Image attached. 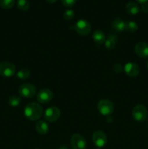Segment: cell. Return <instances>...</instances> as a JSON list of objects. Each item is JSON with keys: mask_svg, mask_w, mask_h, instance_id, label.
Segmentation results:
<instances>
[{"mask_svg": "<svg viewBox=\"0 0 148 149\" xmlns=\"http://www.w3.org/2000/svg\"><path fill=\"white\" fill-rule=\"evenodd\" d=\"M24 114L27 119L31 121L38 120L43 114V109L39 103H29L24 109Z\"/></svg>", "mask_w": 148, "mask_h": 149, "instance_id": "cell-1", "label": "cell"}, {"mask_svg": "<svg viewBox=\"0 0 148 149\" xmlns=\"http://www.w3.org/2000/svg\"><path fill=\"white\" fill-rule=\"evenodd\" d=\"M97 110L102 116H110L114 111V106L110 100L102 99L97 104Z\"/></svg>", "mask_w": 148, "mask_h": 149, "instance_id": "cell-2", "label": "cell"}, {"mask_svg": "<svg viewBox=\"0 0 148 149\" xmlns=\"http://www.w3.org/2000/svg\"><path fill=\"white\" fill-rule=\"evenodd\" d=\"M147 109L143 105H137L132 110V116L138 122H144L147 118Z\"/></svg>", "mask_w": 148, "mask_h": 149, "instance_id": "cell-3", "label": "cell"}, {"mask_svg": "<svg viewBox=\"0 0 148 149\" xmlns=\"http://www.w3.org/2000/svg\"><path fill=\"white\" fill-rule=\"evenodd\" d=\"M19 94L24 98H30L36 94V89L33 84L30 83H25L19 87Z\"/></svg>", "mask_w": 148, "mask_h": 149, "instance_id": "cell-4", "label": "cell"}, {"mask_svg": "<svg viewBox=\"0 0 148 149\" xmlns=\"http://www.w3.org/2000/svg\"><path fill=\"white\" fill-rule=\"evenodd\" d=\"M92 141L97 148H102L107 143V135L102 131H95L92 135Z\"/></svg>", "mask_w": 148, "mask_h": 149, "instance_id": "cell-5", "label": "cell"}, {"mask_svg": "<svg viewBox=\"0 0 148 149\" xmlns=\"http://www.w3.org/2000/svg\"><path fill=\"white\" fill-rule=\"evenodd\" d=\"M16 68L14 64L10 62L0 63V75L4 77H11L15 74Z\"/></svg>", "mask_w": 148, "mask_h": 149, "instance_id": "cell-6", "label": "cell"}, {"mask_svg": "<svg viewBox=\"0 0 148 149\" xmlns=\"http://www.w3.org/2000/svg\"><path fill=\"white\" fill-rule=\"evenodd\" d=\"M61 111L59 108L52 106L46 109V110L44 112V119L47 122H54L57 120L60 117Z\"/></svg>", "mask_w": 148, "mask_h": 149, "instance_id": "cell-7", "label": "cell"}, {"mask_svg": "<svg viewBox=\"0 0 148 149\" xmlns=\"http://www.w3.org/2000/svg\"><path fill=\"white\" fill-rule=\"evenodd\" d=\"M91 26L90 23L86 20H79L75 23V29L78 34L81 36H86L91 31Z\"/></svg>", "mask_w": 148, "mask_h": 149, "instance_id": "cell-8", "label": "cell"}, {"mask_svg": "<svg viewBox=\"0 0 148 149\" xmlns=\"http://www.w3.org/2000/svg\"><path fill=\"white\" fill-rule=\"evenodd\" d=\"M71 145L73 149H85L86 141L80 134H74L71 138Z\"/></svg>", "mask_w": 148, "mask_h": 149, "instance_id": "cell-9", "label": "cell"}, {"mask_svg": "<svg viewBox=\"0 0 148 149\" xmlns=\"http://www.w3.org/2000/svg\"><path fill=\"white\" fill-rule=\"evenodd\" d=\"M52 97H53V93L50 90L42 89L38 93L36 99L40 103H47L52 100Z\"/></svg>", "mask_w": 148, "mask_h": 149, "instance_id": "cell-10", "label": "cell"}, {"mask_svg": "<svg viewBox=\"0 0 148 149\" xmlns=\"http://www.w3.org/2000/svg\"><path fill=\"white\" fill-rule=\"evenodd\" d=\"M125 73L126 74V75H128L130 77H137L139 74L140 72V69H139V67L137 64H136L135 63H131L129 62L125 65L124 68Z\"/></svg>", "mask_w": 148, "mask_h": 149, "instance_id": "cell-11", "label": "cell"}, {"mask_svg": "<svg viewBox=\"0 0 148 149\" xmlns=\"http://www.w3.org/2000/svg\"><path fill=\"white\" fill-rule=\"evenodd\" d=\"M134 52L136 55L142 58L148 57V44L141 42L136 44L134 47Z\"/></svg>", "mask_w": 148, "mask_h": 149, "instance_id": "cell-12", "label": "cell"}, {"mask_svg": "<svg viewBox=\"0 0 148 149\" xmlns=\"http://www.w3.org/2000/svg\"><path fill=\"white\" fill-rule=\"evenodd\" d=\"M140 10V7H139V4L134 1H129L126 6V11L127 13L130 15H137L139 13Z\"/></svg>", "mask_w": 148, "mask_h": 149, "instance_id": "cell-13", "label": "cell"}, {"mask_svg": "<svg viewBox=\"0 0 148 149\" xmlns=\"http://www.w3.org/2000/svg\"><path fill=\"white\" fill-rule=\"evenodd\" d=\"M92 39L94 42L97 45H102L105 41V35L103 31L100 30H97L92 33Z\"/></svg>", "mask_w": 148, "mask_h": 149, "instance_id": "cell-14", "label": "cell"}, {"mask_svg": "<svg viewBox=\"0 0 148 149\" xmlns=\"http://www.w3.org/2000/svg\"><path fill=\"white\" fill-rule=\"evenodd\" d=\"M112 28L118 32L123 31L126 28V22L120 18H115L112 23Z\"/></svg>", "mask_w": 148, "mask_h": 149, "instance_id": "cell-15", "label": "cell"}, {"mask_svg": "<svg viewBox=\"0 0 148 149\" xmlns=\"http://www.w3.org/2000/svg\"><path fill=\"white\" fill-rule=\"evenodd\" d=\"M36 130L37 132L40 135H46L49 130V126L46 122L44 121H39L36 125Z\"/></svg>", "mask_w": 148, "mask_h": 149, "instance_id": "cell-16", "label": "cell"}, {"mask_svg": "<svg viewBox=\"0 0 148 149\" xmlns=\"http://www.w3.org/2000/svg\"><path fill=\"white\" fill-rule=\"evenodd\" d=\"M116 45V39L113 35H110L107 36V39L104 41V46L109 50H112L114 49Z\"/></svg>", "mask_w": 148, "mask_h": 149, "instance_id": "cell-17", "label": "cell"}, {"mask_svg": "<svg viewBox=\"0 0 148 149\" xmlns=\"http://www.w3.org/2000/svg\"><path fill=\"white\" fill-rule=\"evenodd\" d=\"M138 25L136 24V22L134 21H127L126 22V28H125V30L127 31L128 32H130V33H133V32L136 31L138 30Z\"/></svg>", "mask_w": 148, "mask_h": 149, "instance_id": "cell-18", "label": "cell"}, {"mask_svg": "<svg viewBox=\"0 0 148 149\" xmlns=\"http://www.w3.org/2000/svg\"><path fill=\"white\" fill-rule=\"evenodd\" d=\"M30 72L28 69L27 68H22L20 71H18V72L17 73V78H19L20 79L22 80H26L30 77Z\"/></svg>", "mask_w": 148, "mask_h": 149, "instance_id": "cell-19", "label": "cell"}, {"mask_svg": "<svg viewBox=\"0 0 148 149\" xmlns=\"http://www.w3.org/2000/svg\"><path fill=\"white\" fill-rule=\"evenodd\" d=\"M17 7L22 11H26L29 9L30 4L28 0H18L17 3Z\"/></svg>", "mask_w": 148, "mask_h": 149, "instance_id": "cell-20", "label": "cell"}, {"mask_svg": "<svg viewBox=\"0 0 148 149\" xmlns=\"http://www.w3.org/2000/svg\"><path fill=\"white\" fill-rule=\"evenodd\" d=\"M15 0H0V6L4 9H10L14 6Z\"/></svg>", "mask_w": 148, "mask_h": 149, "instance_id": "cell-21", "label": "cell"}, {"mask_svg": "<svg viewBox=\"0 0 148 149\" xmlns=\"http://www.w3.org/2000/svg\"><path fill=\"white\" fill-rule=\"evenodd\" d=\"M20 101H21L20 97L17 95H13L9 99V104H10V106H12V107H16V106H19Z\"/></svg>", "mask_w": 148, "mask_h": 149, "instance_id": "cell-22", "label": "cell"}, {"mask_svg": "<svg viewBox=\"0 0 148 149\" xmlns=\"http://www.w3.org/2000/svg\"><path fill=\"white\" fill-rule=\"evenodd\" d=\"M75 16V13L73 10H67L63 13L64 18L66 20H71Z\"/></svg>", "mask_w": 148, "mask_h": 149, "instance_id": "cell-23", "label": "cell"}, {"mask_svg": "<svg viewBox=\"0 0 148 149\" xmlns=\"http://www.w3.org/2000/svg\"><path fill=\"white\" fill-rule=\"evenodd\" d=\"M76 0H62V3L65 7H71L75 4Z\"/></svg>", "mask_w": 148, "mask_h": 149, "instance_id": "cell-24", "label": "cell"}, {"mask_svg": "<svg viewBox=\"0 0 148 149\" xmlns=\"http://www.w3.org/2000/svg\"><path fill=\"white\" fill-rule=\"evenodd\" d=\"M113 69L115 72L120 73V72H122V71L123 70V68L120 63H115L114 65H113Z\"/></svg>", "mask_w": 148, "mask_h": 149, "instance_id": "cell-25", "label": "cell"}, {"mask_svg": "<svg viewBox=\"0 0 148 149\" xmlns=\"http://www.w3.org/2000/svg\"><path fill=\"white\" fill-rule=\"evenodd\" d=\"M141 10L143 13H148V3H144V4H142V6H141Z\"/></svg>", "mask_w": 148, "mask_h": 149, "instance_id": "cell-26", "label": "cell"}, {"mask_svg": "<svg viewBox=\"0 0 148 149\" xmlns=\"http://www.w3.org/2000/svg\"><path fill=\"white\" fill-rule=\"evenodd\" d=\"M136 1L141 3V4H144V3H147L148 1V0H136Z\"/></svg>", "mask_w": 148, "mask_h": 149, "instance_id": "cell-27", "label": "cell"}, {"mask_svg": "<svg viewBox=\"0 0 148 149\" xmlns=\"http://www.w3.org/2000/svg\"><path fill=\"white\" fill-rule=\"evenodd\" d=\"M46 1H47V2L51 3V4H53V3H55L57 0H46Z\"/></svg>", "mask_w": 148, "mask_h": 149, "instance_id": "cell-28", "label": "cell"}, {"mask_svg": "<svg viewBox=\"0 0 148 149\" xmlns=\"http://www.w3.org/2000/svg\"><path fill=\"white\" fill-rule=\"evenodd\" d=\"M58 149H68V148H67V147H65V146H62V147H60V148H59Z\"/></svg>", "mask_w": 148, "mask_h": 149, "instance_id": "cell-29", "label": "cell"}, {"mask_svg": "<svg viewBox=\"0 0 148 149\" xmlns=\"http://www.w3.org/2000/svg\"><path fill=\"white\" fill-rule=\"evenodd\" d=\"M146 66H147V68L148 69V61H147V64H146Z\"/></svg>", "mask_w": 148, "mask_h": 149, "instance_id": "cell-30", "label": "cell"}, {"mask_svg": "<svg viewBox=\"0 0 148 149\" xmlns=\"http://www.w3.org/2000/svg\"><path fill=\"white\" fill-rule=\"evenodd\" d=\"M95 149H100V148H95Z\"/></svg>", "mask_w": 148, "mask_h": 149, "instance_id": "cell-31", "label": "cell"}]
</instances>
